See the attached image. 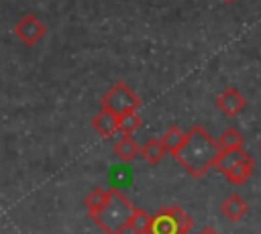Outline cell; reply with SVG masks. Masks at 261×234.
<instances>
[{
    "label": "cell",
    "instance_id": "6da1fadb",
    "mask_svg": "<svg viewBox=\"0 0 261 234\" xmlns=\"http://www.w3.org/2000/svg\"><path fill=\"white\" fill-rule=\"evenodd\" d=\"M218 155H220V147H218L216 138H212L202 124H194L186 132V140H184L181 149L173 155V159L192 177L200 179L216 165Z\"/></svg>",
    "mask_w": 261,
    "mask_h": 234
},
{
    "label": "cell",
    "instance_id": "7a4b0ae2",
    "mask_svg": "<svg viewBox=\"0 0 261 234\" xmlns=\"http://www.w3.org/2000/svg\"><path fill=\"white\" fill-rule=\"evenodd\" d=\"M133 212H135L133 201L118 187H110L108 197L102 203V208H98L96 212H92L88 216L96 222V226L104 234H122L128 228Z\"/></svg>",
    "mask_w": 261,
    "mask_h": 234
},
{
    "label": "cell",
    "instance_id": "3957f363",
    "mask_svg": "<svg viewBox=\"0 0 261 234\" xmlns=\"http://www.w3.org/2000/svg\"><path fill=\"white\" fill-rule=\"evenodd\" d=\"M214 167L226 177L228 183L243 185L251 179L255 161L243 147V149H234V151H222L218 155V161H216Z\"/></svg>",
    "mask_w": 261,
    "mask_h": 234
},
{
    "label": "cell",
    "instance_id": "277c9868",
    "mask_svg": "<svg viewBox=\"0 0 261 234\" xmlns=\"http://www.w3.org/2000/svg\"><path fill=\"white\" fill-rule=\"evenodd\" d=\"M192 226V216L179 206H163L151 216V234H188Z\"/></svg>",
    "mask_w": 261,
    "mask_h": 234
},
{
    "label": "cell",
    "instance_id": "5b68a950",
    "mask_svg": "<svg viewBox=\"0 0 261 234\" xmlns=\"http://www.w3.org/2000/svg\"><path fill=\"white\" fill-rule=\"evenodd\" d=\"M139 106H141L139 94L130 85H126L124 81H116L100 98V108H106L114 114H122L126 110H137Z\"/></svg>",
    "mask_w": 261,
    "mask_h": 234
},
{
    "label": "cell",
    "instance_id": "8992f818",
    "mask_svg": "<svg viewBox=\"0 0 261 234\" xmlns=\"http://www.w3.org/2000/svg\"><path fill=\"white\" fill-rule=\"evenodd\" d=\"M47 33V26L35 16V14H24L16 24H14V35L20 43L33 47L37 45Z\"/></svg>",
    "mask_w": 261,
    "mask_h": 234
},
{
    "label": "cell",
    "instance_id": "52a82bcc",
    "mask_svg": "<svg viewBox=\"0 0 261 234\" xmlns=\"http://www.w3.org/2000/svg\"><path fill=\"white\" fill-rule=\"evenodd\" d=\"M216 108L226 116V118H234V116H239L243 110H245V106H247V100H245V96L237 90V87H232V85H228V87H224L218 96H216Z\"/></svg>",
    "mask_w": 261,
    "mask_h": 234
},
{
    "label": "cell",
    "instance_id": "ba28073f",
    "mask_svg": "<svg viewBox=\"0 0 261 234\" xmlns=\"http://www.w3.org/2000/svg\"><path fill=\"white\" fill-rule=\"evenodd\" d=\"M92 128L102 138L114 136V132H118V114H114L106 108H100V112L92 118Z\"/></svg>",
    "mask_w": 261,
    "mask_h": 234
},
{
    "label": "cell",
    "instance_id": "9c48e42d",
    "mask_svg": "<svg viewBox=\"0 0 261 234\" xmlns=\"http://www.w3.org/2000/svg\"><path fill=\"white\" fill-rule=\"evenodd\" d=\"M112 151H114V155H116L120 161L128 163V161H133L135 157H139V153H141V144L133 138V134H122V136L114 142Z\"/></svg>",
    "mask_w": 261,
    "mask_h": 234
},
{
    "label": "cell",
    "instance_id": "30bf717a",
    "mask_svg": "<svg viewBox=\"0 0 261 234\" xmlns=\"http://www.w3.org/2000/svg\"><path fill=\"white\" fill-rule=\"evenodd\" d=\"M247 210H249L247 201H245L241 195H237V193L228 195V197L220 203V212H222V216L228 218L230 222H239V220L247 214Z\"/></svg>",
    "mask_w": 261,
    "mask_h": 234
},
{
    "label": "cell",
    "instance_id": "8fae6325",
    "mask_svg": "<svg viewBox=\"0 0 261 234\" xmlns=\"http://www.w3.org/2000/svg\"><path fill=\"white\" fill-rule=\"evenodd\" d=\"M159 140H161L163 149L173 157V155L181 149V144H184V140H186V132H181L177 126H169V128L159 136Z\"/></svg>",
    "mask_w": 261,
    "mask_h": 234
},
{
    "label": "cell",
    "instance_id": "7c38bea8",
    "mask_svg": "<svg viewBox=\"0 0 261 234\" xmlns=\"http://www.w3.org/2000/svg\"><path fill=\"white\" fill-rule=\"evenodd\" d=\"M167 151L163 149V144H161V140L159 138H147V142L145 144H141V157H143V161H147L149 165H157L161 159H163V155H165Z\"/></svg>",
    "mask_w": 261,
    "mask_h": 234
},
{
    "label": "cell",
    "instance_id": "4fadbf2b",
    "mask_svg": "<svg viewBox=\"0 0 261 234\" xmlns=\"http://www.w3.org/2000/svg\"><path fill=\"white\" fill-rule=\"evenodd\" d=\"M218 147H220V153L222 151H234V149H243L245 144V138L241 134V130L237 128H226L218 138H216Z\"/></svg>",
    "mask_w": 261,
    "mask_h": 234
},
{
    "label": "cell",
    "instance_id": "5bb4252c",
    "mask_svg": "<svg viewBox=\"0 0 261 234\" xmlns=\"http://www.w3.org/2000/svg\"><path fill=\"white\" fill-rule=\"evenodd\" d=\"M143 120L137 114V110H126L122 114H118V132L120 134H133L141 128Z\"/></svg>",
    "mask_w": 261,
    "mask_h": 234
},
{
    "label": "cell",
    "instance_id": "9a60e30c",
    "mask_svg": "<svg viewBox=\"0 0 261 234\" xmlns=\"http://www.w3.org/2000/svg\"><path fill=\"white\" fill-rule=\"evenodd\" d=\"M128 228L135 234H151V216L145 210L135 208V212L130 216V222H128Z\"/></svg>",
    "mask_w": 261,
    "mask_h": 234
},
{
    "label": "cell",
    "instance_id": "2e32d148",
    "mask_svg": "<svg viewBox=\"0 0 261 234\" xmlns=\"http://www.w3.org/2000/svg\"><path fill=\"white\" fill-rule=\"evenodd\" d=\"M108 197V189H102V187H94L86 197H84V203H86V210L88 214L96 212L98 208H102V203L106 201Z\"/></svg>",
    "mask_w": 261,
    "mask_h": 234
},
{
    "label": "cell",
    "instance_id": "e0dca14e",
    "mask_svg": "<svg viewBox=\"0 0 261 234\" xmlns=\"http://www.w3.org/2000/svg\"><path fill=\"white\" fill-rule=\"evenodd\" d=\"M198 234H218V230H216V228H212V226H204Z\"/></svg>",
    "mask_w": 261,
    "mask_h": 234
},
{
    "label": "cell",
    "instance_id": "ac0fdd59",
    "mask_svg": "<svg viewBox=\"0 0 261 234\" xmlns=\"http://www.w3.org/2000/svg\"><path fill=\"white\" fill-rule=\"evenodd\" d=\"M222 2H228L230 4V2H237V0H222Z\"/></svg>",
    "mask_w": 261,
    "mask_h": 234
},
{
    "label": "cell",
    "instance_id": "d6986e66",
    "mask_svg": "<svg viewBox=\"0 0 261 234\" xmlns=\"http://www.w3.org/2000/svg\"><path fill=\"white\" fill-rule=\"evenodd\" d=\"M259 151H261V144H259Z\"/></svg>",
    "mask_w": 261,
    "mask_h": 234
}]
</instances>
